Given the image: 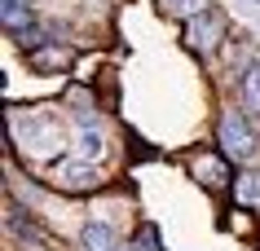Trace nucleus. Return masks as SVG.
<instances>
[{"instance_id":"obj_9","label":"nucleus","mask_w":260,"mask_h":251,"mask_svg":"<svg viewBox=\"0 0 260 251\" xmlns=\"http://www.w3.org/2000/svg\"><path fill=\"white\" fill-rule=\"evenodd\" d=\"M190 167H194V176H199L207 190H220V185L230 181V172H225V163H220V159H207V154H199Z\"/></svg>"},{"instance_id":"obj_8","label":"nucleus","mask_w":260,"mask_h":251,"mask_svg":"<svg viewBox=\"0 0 260 251\" xmlns=\"http://www.w3.org/2000/svg\"><path fill=\"white\" fill-rule=\"evenodd\" d=\"M238 101L247 115H260V57H251L238 75Z\"/></svg>"},{"instance_id":"obj_6","label":"nucleus","mask_w":260,"mask_h":251,"mask_svg":"<svg viewBox=\"0 0 260 251\" xmlns=\"http://www.w3.org/2000/svg\"><path fill=\"white\" fill-rule=\"evenodd\" d=\"M22 53H27V66L40 70V75H57V70H67L75 62V49H67V44H57V40H44L36 49H22Z\"/></svg>"},{"instance_id":"obj_1","label":"nucleus","mask_w":260,"mask_h":251,"mask_svg":"<svg viewBox=\"0 0 260 251\" xmlns=\"http://www.w3.org/2000/svg\"><path fill=\"white\" fill-rule=\"evenodd\" d=\"M9 137L22 146V150H53V146H62V124H57V115L49 111V106H40V111H22V119H18V111L9 115Z\"/></svg>"},{"instance_id":"obj_10","label":"nucleus","mask_w":260,"mask_h":251,"mask_svg":"<svg viewBox=\"0 0 260 251\" xmlns=\"http://www.w3.org/2000/svg\"><path fill=\"white\" fill-rule=\"evenodd\" d=\"M234 194H238L243 207H260V176H256V172L238 176V181H234Z\"/></svg>"},{"instance_id":"obj_4","label":"nucleus","mask_w":260,"mask_h":251,"mask_svg":"<svg viewBox=\"0 0 260 251\" xmlns=\"http://www.w3.org/2000/svg\"><path fill=\"white\" fill-rule=\"evenodd\" d=\"M185 44H190L194 53H203V57H212L225 44V18L207 5L203 14H194V18H185Z\"/></svg>"},{"instance_id":"obj_11","label":"nucleus","mask_w":260,"mask_h":251,"mask_svg":"<svg viewBox=\"0 0 260 251\" xmlns=\"http://www.w3.org/2000/svg\"><path fill=\"white\" fill-rule=\"evenodd\" d=\"M159 5H164L168 14H177V18H194V14H203L212 0H159Z\"/></svg>"},{"instance_id":"obj_3","label":"nucleus","mask_w":260,"mask_h":251,"mask_svg":"<svg viewBox=\"0 0 260 251\" xmlns=\"http://www.w3.org/2000/svg\"><path fill=\"white\" fill-rule=\"evenodd\" d=\"M49 176H53V185H62V190H71V194H84V190H97L102 185V176H97V163L93 159H49Z\"/></svg>"},{"instance_id":"obj_5","label":"nucleus","mask_w":260,"mask_h":251,"mask_svg":"<svg viewBox=\"0 0 260 251\" xmlns=\"http://www.w3.org/2000/svg\"><path fill=\"white\" fill-rule=\"evenodd\" d=\"M75 124H80V132H75V154L102 163V159H106V132L97 124V115L93 111H75Z\"/></svg>"},{"instance_id":"obj_7","label":"nucleus","mask_w":260,"mask_h":251,"mask_svg":"<svg viewBox=\"0 0 260 251\" xmlns=\"http://www.w3.org/2000/svg\"><path fill=\"white\" fill-rule=\"evenodd\" d=\"M80 247L84 251H119V229H115L110 221H84Z\"/></svg>"},{"instance_id":"obj_2","label":"nucleus","mask_w":260,"mask_h":251,"mask_svg":"<svg viewBox=\"0 0 260 251\" xmlns=\"http://www.w3.org/2000/svg\"><path fill=\"white\" fill-rule=\"evenodd\" d=\"M216 146L225 159H234V163H251L260 150V141H256V128H251V119H247V111H220L216 119Z\"/></svg>"}]
</instances>
